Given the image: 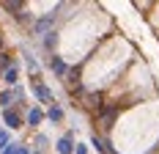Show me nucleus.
I'll return each instance as SVG.
<instances>
[{
    "label": "nucleus",
    "instance_id": "obj_1",
    "mask_svg": "<svg viewBox=\"0 0 159 154\" xmlns=\"http://www.w3.org/2000/svg\"><path fill=\"white\" fill-rule=\"evenodd\" d=\"M74 149H77V143H74V129H69L63 138L55 143V152L58 154H74Z\"/></svg>",
    "mask_w": 159,
    "mask_h": 154
},
{
    "label": "nucleus",
    "instance_id": "obj_2",
    "mask_svg": "<svg viewBox=\"0 0 159 154\" xmlns=\"http://www.w3.org/2000/svg\"><path fill=\"white\" fill-rule=\"evenodd\" d=\"M44 116H47L44 110L39 108V105H33V108L28 110V116H25V124H30V127H39V124L44 121Z\"/></svg>",
    "mask_w": 159,
    "mask_h": 154
},
{
    "label": "nucleus",
    "instance_id": "obj_3",
    "mask_svg": "<svg viewBox=\"0 0 159 154\" xmlns=\"http://www.w3.org/2000/svg\"><path fill=\"white\" fill-rule=\"evenodd\" d=\"M3 121H6L8 129H19V127H22V118H19V113H16L14 108H8L6 113H3Z\"/></svg>",
    "mask_w": 159,
    "mask_h": 154
},
{
    "label": "nucleus",
    "instance_id": "obj_4",
    "mask_svg": "<svg viewBox=\"0 0 159 154\" xmlns=\"http://www.w3.org/2000/svg\"><path fill=\"white\" fill-rule=\"evenodd\" d=\"M52 22H55V14H47L44 19H39V22H36V28H33V31H36V33H44V31L52 28Z\"/></svg>",
    "mask_w": 159,
    "mask_h": 154
},
{
    "label": "nucleus",
    "instance_id": "obj_5",
    "mask_svg": "<svg viewBox=\"0 0 159 154\" xmlns=\"http://www.w3.org/2000/svg\"><path fill=\"white\" fill-rule=\"evenodd\" d=\"M33 94H36L41 102H52V91H49L47 85H33Z\"/></svg>",
    "mask_w": 159,
    "mask_h": 154
},
{
    "label": "nucleus",
    "instance_id": "obj_6",
    "mask_svg": "<svg viewBox=\"0 0 159 154\" xmlns=\"http://www.w3.org/2000/svg\"><path fill=\"white\" fill-rule=\"evenodd\" d=\"M47 118L52 124H58V121H63V108H58V105H52V108L47 110Z\"/></svg>",
    "mask_w": 159,
    "mask_h": 154
},
{
    "label": "nucleus",
    "instance_id": "obj_7",
    "mask_svg": "<svg viewBox=\"0 0 159 154\" xmlns=\"http://www.w3.org/2000/svg\"><path fill=\"white\" fill-rule=\"evenodd\" d=\"M49 69H52L58 77H63V75H66V63L61 61V58H49Z\"/></svg>",
    "mask_w": 159,
    "mask_h": 154
},
{
    "label": "nucleus",
    "instance_id": "obj_8",
    "mask_svg": "<svg viewBox=\"0 0 159 154\" xmlns=\"http://www.w3.org/2000/svg\"><path fill=\"white\" fill-rule=\"evenodd\" d=\"M16 66H11V69H6V72H3V83H8V85H16V83H19V80H16Z\"/></svg>",
    "mask_w": 159,
    "mask_h": 154
},
{
    "label": "nucleus",
    "instance_id": "obj_9",
    "mask_svg": "<svg viewBox=\"0 0 159 154\" xmlns=\"http://www.w3.org/2000/svg\"><path fill=\"white\" fill-rule=\"evenodd\" d=\"M14 99H16V94H14V91H3V94H0V105H3L6 110H8V105H11Z\"/></svg>",
    "mask_w": 159,
    "mask_h": 154
},
{
    "label": "nucleus",
    "instance_id": "obj_10",
    "mask_svg": "<svg viewBox=\"0 0 159 154\" xmlns=\"http://www.w3.org/2000/svg\"><path fill=\"white\" fill-rule=\"evenodd\" d=\"M8 143H11V140H8V132H6V129H0V152H3Z\"/></svg>",
    "mask_w": 159,
    "mask_h": 154
},
{
    "label": "nucleus",
    "instance_id": "obj_11",
    "mask_svg": "<svg viewBox=\"0 0 159 154\" xmlns=\"http://www.w3.org/2000/svg\"><path fill=\"white\" fill-rule=\"evenodd\" d=\"M16 152H19V143H8V146H6L0 154H16Z\"/></svg>",
    "mask_w": 159,
    "mask_h": 154
},
{
    "label": "nucleus",
    "instance_id": "obj_12",
    "mask_svg": "<svg viewBox=\"0 0 159 154\" xmlns=\"http://www.w3.org/2000/svg\"><path fill=\"white\" fill-rule=\"evenodd\" d=\"M36 143H39V149H47L49 138H47V135H36Z\"/></svg>",
    "mask_w": 159,
    "mask_h": 154
},
{
    "label": "nucleus",
    "instance_id": "obj_13",
    "mask_svg": "<svg viewBox=\"0 0 159 154\" xmlns=\"http://www.w3.org/2000/svg\"><path fill=\"white\" fill-rule=\"evenodd\" d=\"M25 63H28V69H33V72L39 69V61H36V58H30V55H25Z\"/></svg>",
    "mask_w": 159,
    "mask_h": 154
},
{
    "label": "nucleus",
    "instance_id": "obj_14",
    "mask_svg": "<svg viewBox=\"0 0 159 154\" xmlns=\"http://www.w3.org/2000/svg\"><path fill=\"white\" fill-rule=\"evenodd\" d=\"M74 154H88V146H85V143H77V149H74Z\"/></svg>",
    "mask_w": 159,
    "mask_h": 154
},
{
    "label": "nucleus",
    "instance_id": "obj_15",
    "mask_svg": "<svg viewBox=\"0 0 159 154\" xmlns=\"http://www.w3.org/2000/svg\"><path fill=\"white\" fill-rule=\"evenodd\" d=\"M14 94H16V99H25V88H22V85H16Z\"/></svg>",
    "mask_w": 159,
    "mask_h": 154
},
{
    "label": "nucleus",
    "instance_id": "obj_16",
    "mask_svg": "<svg viewBox=\"0 0 159 154\" xmlns=\"http://www.w3.org/2000/svg\"><path fill=\"white\" fill-rule=\"evenodd\" d=\"M44 44H47V47H52V44H55V33H49L47 39H44Z\"/></svg>",
    "mask_w": 159,
    "mask_h": 154
},
{
    "label": "nucleus",
    "instance_id": "obj_17",
    "mask_svg": "<svg viewBox=\"0 0 159 154\" xmlns=\"http://www.w3.org/2000/svg\"><path fill=\"white\" fill-rule=\"evenodd\" d=\"M16 154H33V152L28 149V146H19V152H16Z\"/></svg>",
    "mask_w": 159,
    "mask_h": 154
},
{
    "label": "nucleus",
    "instance_id": "obj_18",
    "mask_svg": "<svg viewBox=\"0 0 159 154\" xmlns=\"http://www.w3.org/2000/svg\"><path fill=\"white\" fill-rule=\"evenodd\" d=\"M33 154H39V152H33Z\"/></svg>",
    "mask_w": 159,
    "mask_h": 154
}]
</instances>
